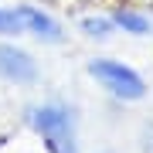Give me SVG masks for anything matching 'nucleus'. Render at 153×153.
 <instances>
[{"label": "nucleus", "instance_id": "f257e3e1", "mask_svg": "<svg viewBox=\"0 0 153 153\" xmlns=\"http://www.w3.org/2000/svg\"><path fill=\"white\" fill-rule=\"evenodd\" d=\"M24 123L48 153H78V119L65 102H41L24 112Z\"/></svg>", "mask_w": 153, "mask_h": 153}, {"label": "nucleus", "instance_id": "f03ea898", "mask_svg": "<svg viewBox=\"0 0 153 153\" xmlns=\"http://www.w3.org/2000/svg\"><path fill=\"white\" fill-rule=\"evenodd\" d=\"M85 75L92 78L105 95H112L116 102H140V99H146V92H150L146 78H143L136 68L119 61V58H109V55L88 58L85 61Z\"/></svg>", "mask_w": 153, "mask_h": 153}, {"label": "nucleus", "instance_id": "7ed1b4c3", "mask_svg": "<svg viewBox=\"0 0 153 153\" xmlns=\"http://www.w3.org/2000/svg\"><path fill=\"white\" fill-rule=\"evenodd\" d=\"M0 78L7 85L31 88L41 82V65L27 48H21L17 38H0Z\"/></svg>", "mask_w": 153, "mask_h": 153}, {"label": "nucleus", "instance_id": "20e7f679", "mask_svg": "<svg viewBox=\"0 0 153 153\" xmlns=\"http://www.w3.org/2000/svg\"><path fill=\"white\" fill-rule=\"evenodd\" d=\"M17 7V17H21V27L24 34H31V38H38L41 44H61L65 41V27H61V21L51 10H44L38 4H27V0H21Z\"/></svg>", "mask_w": 153, "mask_h": 153}, {"label": "nucleus", "instance_id": "39448f33", "mask_svg": "<svg viewBox=\"0 0 153 153\" xmlns=\"http://www.w3.org/2000/svg\"><path fill=\"white\" fill-rule=\"evenodd\" d=\"M112 17V24H116V31H123V34H129V38H146V34H153V17L146 10H140V7H112L109 10Z\"/></svg>", "mask_w": 153, "mask_h": 153}, {"label": "nucleus", "instance_id": "423d86ee", "mask_svg": "<svg viewBox=\"0 0 153 153\" xmlns=\"http://www.w3.org/2000/svg\"><path fill=\"white\" fill-rule=\"evenodd\" d=\"M78 31H82L88 41H109L112 34H116V24H112L109 14H95V10H88V14L78 17Z\"/></svg>", "mask_w": 153, "mask_h": 153}, {"label": "nucleus", "instance_id": "0eeeda50", "mask_svg": "<svg viewBox=\"0 0 153 153\" xmlns=\"http://www.w3.org/2000/svg\"><path fill=\"white\" fill-rule=\"evenodd\" d=\"M21 17H17V7H4L0 4V38H21Z\"/></svg>", "mask_w": 153, "mask_h": 153}, {"label": "nucleus", "instance_id": "6e6552de", "mask_svg": "<svg viewBox=\"0 0 153 153\" xmlns=\"http://www.w3.org/2000/svg\"><path fill=\"white\" fill-rule=\"evenodd\" d=\"M140 150H143V153H153V123L143 126V133H140Z\"/></svg>", "mask_w": 153, "mask_h": 153}, {"label": "nucleus", "instance_id": "1a4fd4ad", "mask_svg": "<svg viewBox=\"0 0 153 153\" xmlns=\"http://www.w3.org/2000/svg\"><path fill=\"white\" fill-rule=\"evenodd\" d=\"M75 4H82V7H88V4H95V0H75Z\"/></svg>", "mask_w": 153, "mask_h": 153}, {"label": "nucleus", "instance_id": "9d476101", "mask_svg": "<svg viewBox=\"0 0 153 153\" xmlns=\"http://www.w3.org/2000/svg\"><path fill=\"white\" fill-rule=\"evenodd\" d=\"M102 153H109V150H102Z\"/></svg>", "mask_w": 153, "mask_h": 153}]
</instances>
